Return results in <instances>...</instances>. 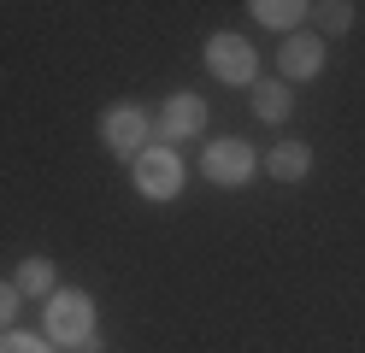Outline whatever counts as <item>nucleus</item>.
Returning a JSON list of instances; mask_svg holds the SVG:
<instances>
[{
    "label": "nucleus",
    "instance_id": "obj_1",
    "mask_svg": "<svg viewBox=\"0 0 365 353\" xmlns=\"http://www.w3.org/2000/svg\"><path fill=\"white\" fill-rule=\"evenodd\" d=\"M101 141L118 159H142L148 148H153V124H148V112H135V106H106L101 112Z\"/></svg>",
    "mask_w": 365,
    "mask_h": 353
},
{
    "label": "nucleus",
    "instance_id": "obj_2",
    "mask_svg": "<svg viewBox=\"0 0 365 353\" xmlns=\"http://www.w3.org/2000/svg\"><path fill=\"white\" fill-rule=\"evenodd\" d=\"M48 336L65 342L71 353H83L95 342V300L88 295H53L48 300Z\"/></svg>",
    "mask_w": 365,
    "mask_h": 353
},
{
    "label": "nucleus",
    "instance_id": "obj_3",
    "mask_svg": "<svg viewBox=\"0 0 365 353\" xmlns=\"http://www.w3.org/2000/svg\"><path fill=\"white\" fill-rule=\"evenodd\" d=\"M182 188V159L165 148V141H153V148L135 159V195L142 200H171Z\"/></svg>",
    "mask_w": 365,
    "mask_h": 353
},
{
    "label": "nucleus",
    "instance_id": "obj_4",
    "mask_svg": "<svg viewBox=\"0 0 365 353\" xmlns=\"http://www.w3.org/2000/svg\"><path fill=\"white\" fill-rule=\"evenodd\" d=\"M200 171H207L218 188H242L247 177H254V148H247V141H212L207 153H200Z\"/></svg>",
    "mask_w": 365,
    "mask_h": 353
},
{
    "label": "nucleus",
    "instance_id": "obj_5",
    "mask_svg": "<svg viewBox=\"0 0 365 353\" xmlns=\"http://www.w3.org/2000/svg\"><path fill=\"white\" fill-rule=\"evenodd\" d=\"M207 71L218 83H254V47H247L242 36H212L207 41Z\"/></svg>",
    "mask_w": 365,
    "mask_h": 353
},
{
    "label": "nucleus",
    "instance_id": "obj_6",
    "mask_svg": "<svg viewBox=\"0 0 365 353\" xmlns=\"http://www.w3.org/2000/svg\"><path fill=\"white\" fill-rule=\"evenodd\" d=\"M207 130V101L200 94H171L165 101V112H159V141H189V135H200Z\"/></svg>",
    "mask_w": 365,
    "mask_h": 353
},
{
    "label": "nucleus",
    "instance_id": "obj_7",
    "mask_svg": "<svg viewBox=\"0 0 365 353\" xmlns=\"http://www.w3.org/2000/svg\"><path fill=\"white\" fill-rule=\"evenodd\" d=\"M277 65H283V83H307V77L324 71V41H318V36H289Z\"/></svg>",
    "mask_w": 365,
    "mask_h": 353
},
{
    "label": "nucleus",
    "instance_id": "obj_8",
    "mask_svg": "<svg viewBox=\"0 0 365 353\" xmlns=\"http://www.w3.org/2000/svg\"><path fill=\"white\" fill-rule=\"evenodd\" d=\"M254 112L265 118V124H283V118L294 112V94H289V83H271V77H254Z\"/></svg>",
    "mask_w": 365,
    "mask_h": 353
},
{
    "label": "nucleus",
    "instance_id": "obj_9",
    "mask_svg": "<svg viewBox=\"0 0 365 353\" xmlns=\"http://www.w3.org/2000/svg\"><path fill=\"white\" fill-rule=\"evenodd\" d=\"M265 165H271V177H277V183H301V177L312 171V153L301 148V141H277Z\"/></svg>",
    "mask_w": 365,
    "mask_h": 353
},
{
    "label": "nucleus",
    "instance_id": "obj_10",
    "mask_svg": "<svg viewBox=\"0 0 365 353\" xmlns=\"http://www.w3.org/2000/svg\"><path fill=\"white\" fill-rule=\"evenodd\" d=\"M12 289H18V295H53V289H59V271L48 265V259H24L18 277H12Z\"/></svg>",
    "mask_w": 365,
    "mask_h": 353
},
{
    "label": "nucleus",
    "instance_id": "obj_11",
    "mask_svg": "<svg viewBox=\"0 0 365 353\" xmlns=\"http://www.w3.org/2000/svg\"><path fill=\"white\" fill-rule=\"evenodd\" d=\"M247 12H254L259 24H271V30H294V24H301V0H254V6H247Z\"/></svg>",
    "mask_w": 365,
    "mask_h": 353
},
{
    "label": "nucleus",
    "instance_id": "obj_12",
    "mask_svg": "<svg viewBox=\"0 0 365 353\" xmlns=\"http://www.w3.org/2000/svg\"><path fill=\"white\" fill-rule=\"evenodd\" d=\"M0 353H53V347L41 336H18V329H6V336H0Z\"/></svg>",
    "mask_w": 365,
    "mask_h": 353
},
{
    "label": "nucleus",
    "instance_id": "obj_13",
    "mask_svg": "<svg viewBox=\"0 0 365 353\" xmlns=\"http://www.w3.org/2000/svg\"><path fill=\"white\" fill-rule=\"evenodd\" d=\"M348 24H354V6H348V0H330V6H324V30H330V36H341Z\"/></svg>",
    "mask_w": 365,
    "mask_h": 353
},
{
    "label": "nucleus",
    "instance_id": "obj_14",
    "mask_svg": "<svg viewBox=\"0 0 365 353\" xmlns=\"http://www.w3.org/2000/svg\"><path fill=\"white\" fill-rule=\"evenodd\" d=\"M18 300H24V295H18L12 282H0V336L12 329V318H18Z\"/></svg>",
    "mask_w": 365,
    "mask_h": 353
}]
</instances>
